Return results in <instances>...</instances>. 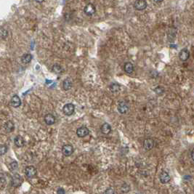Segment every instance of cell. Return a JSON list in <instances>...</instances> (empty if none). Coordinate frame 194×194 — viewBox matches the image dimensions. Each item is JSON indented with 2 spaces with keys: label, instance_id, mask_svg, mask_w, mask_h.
Wrapping results in <instances>:
<instances>
[{
  "label": "cell",
  "instance_id": "1",
  "mask_svg": "<svg viewBox=\"0 0 194 194\" xmlns=\"http://www.w3.org/2000/svg\"><path fill=\"white\" fill-rule=\"evenodd\" d=\"M148 4L145 0H136L134 3V7L138 11H142L146 9Z\"/></svg>",
  "mask_w": 194,
  "mask_h": 194
},
{
  "label": "cell",
  "instance_id": "2",
  "mask_svg": "<svg viewBox=\"0 0 194 194\" xmlns=\"http://www.w3.org/2000/svg\"><path fill=\"white\" fill-rule=\"evenodd\" d=\"M75 111V106L72 103H67L63 106V112L66 116H71Z\"/></svg>",
  "mask_w": 194,
  "mask_h": 194
},
{
  "label": "cell",
  "instance_id": "3",
  "mask_svg": "<svg viewBox=\"0 0 194 194\" xmlns=\"http://www.w3.org/2000/svg\"><path fill=\"white\" fill-rule=\"evenodd\" d=\"M129 105L126 101L122 100L118 104V111L121 114H125L129 111Z\"/></svg>",
  "mask_w": 194,
  "mask_h": 194
},
{
  "label": "cell",
  "instance_id": "4",
  "mask_svg": "<svg viewBox=\"0 0 194 194\" xmlns=\"http://www.w3.org/2000/svg\"><path fill=\"white\" fill-rule=\"evenodd\" d=\"M159 180L162 184H167L171 180V177L166 171H161L159 174Z\"/></svg>",
  "mask_w": 194,
  "mask_h": 194
},
{
  "label": "cell",
  "instance_id": "5",
  "mask_svg": "<svg viewBox=\"0 0 194 194\" xmlns=\"http://www.w3.org/2000/svg\"><path fill=\"white\" fill-rule=\"evenodd\" d=\"M25 173H26V176L29 178H33L37 175V170L33 166H28L26 167L25 170Z\"/></svg>",
  "mask_w": 194,
  "mask_h": 194
},
{
  "label": "cell",
  "instance_id": "6",
  "mask_svg": "<svg viewBox=\"0 0 194 194\" xmlns=\"http://www.w3.org/2000/svg\"><path fill=\"white\" fill-rule=\"evenodd\" d=\"M84 13L86 14L87 15H88V16H92V15L95 13L96 8L94 4L89 3V4H87L84 7Z\"/></svg>",
  "mask_w": 194,
  "mask_h": 194
},
{
  "label": "cell",
  "instance_id": "7",
  "mask_svg": "<svg viewBox=\"0 0 194 194\" xmlns=\"http://www.w3.org/2000/svg\"><path fill=\"white\" fill-rule=\"evenodd\" d=\"M22 183H23V178H21V176L19 175V174H15V175L12 176L11 185L13 186V187H18V186H20Z\"/></svg>",
  "mask_w": 194,
  "mask_h": 194
},
{
  "label": "cell",
  "instance_id": "8",
  "mask_svg": "<svg viewBox=\"0 0 194 194\" xmlns=\"http://www.w3.org/2000/svg\"><path fill=\"white\" fill-rule=\"evenodd\" d=\"M62 153L64 156H70L73 153H74V147L72 145L70 144H66L63 146L62 148Z\"/></svg>",
  "mask_w": 194,
  "mask_h": 194
},
{
  "label": "cell",
  "instance_id": "9",
  "mask_svg": "<svg viewBox=\"0 0 194 194\" xmlns=\"http://www.w3.org/2000/svg\"><path fill=\"white\" fill-rule=\"evenodd\" d=\"M190 57V52L187 48H183L179 53V58L181 61H186Z\"/></svg>",
  "mask_w": 194,
  "mask_h": 194
},
{
  "label": "cell",
  "instance_id": "10",
  "mask_svg": "<svg viewBox=\"0 0 194 194\" xmlns=\"http://www.w3.org/2000/svg\"><path fill=\"white\" fill-rule=\"evenodd\" d=\"M89 133V130L86 127H81L77 129V135L79 137H84L85 136L88 135Z\"/></svg>",
  "mask_w": 194,
  "mask_h": 194
},
{
  "label": "cell",
  "instance_id": "11",
  "mask_svg": "<svg viewBox=\"0 0 194 194\" xmlns=\"http://www.w3.org/2000/svg\"><path fill=\"white\" fill-rule=\"evenodd\" d=\"M154 146V140L151 138H147L143 142V148L145 150H150Z\"/></svg>",
  "mask_w": 194,
  "mask_h": 194
},
{
  "label": "cell",
  "instance_id": "12",
  "mask_svg": "<svg viewBox=\"0 0 194 194\" xmlns=\"http://www.w3.org/2000/svg\"><path fill=\"white\" fill-rule=\"evenodd\" d=\"M10 103H11L12 106L14 107V108H18V107L21 105V98L19 97V96L18 95L12 96Z\"/></svg>",
  "mask_w": 194,
  "mask_h": 194
},
{
  "label": "cell",
  "instance_id": "13",
  "mask_svg": "<svg viewBox=\"0 0 194 194\" xmlns=\"http://www.w3.org/2000/svg\"><path fill=\"white\" fill-rule=\"evenodd\" d=\"M44 122L47 125H52L55 123V117L51 114H47L44 116Z\"/></svg>",
  "mask_w": 194,
  "mask_h": 194
},
{
  "label": "cell",
  "instance_id": "14",
  "mask_svg": "<svg viewBox=\"0 0 194 194\" xmlns=\"http://www.w3.org/2000/svg\"><path fill=\"white\" fill-rule=\"evenodd\" d=\"M124 70L127 74H131L134 71V66L130 62H127V63H125V66H124Z\"/></svg>",
  "mask_w": 194,
  "mask_h": 194
},
{
  "label": "cell",
  "instance_id": "15",
  "mask_svg": "<svg viewBox=\"0 0 194 194\" xmlns=\"http://www.w3.org/2000/svg\"><path fill=\"white\" fill-rule=\"evenodd\" d=\"M14 142H15V145L18 148H21L24 145V140L21 135H18L15 137Z\"/></svg>",
  "mask_w": 194,
  "mask_h": 194
},
{
  "label": "cell",
  "instance_id": "16",
  "mask_svg": "<svg viewBox=\"0 0 194 194\" xmlns=\"http://www.w3.org/2000/svg\"><path fill=\"white\" fill-rule=\"evenodd\" d=\"M100 130H101V132H102V133H103V134L108 135V134H109V133L111 132V125H109V124L105 123V124H103V125H102Z\"/></svg>",
  "mask_w": 194,
  "mask_h": 194
},
{
  "label": "cell",
  "instance_id": "17",
  "mask_svg": "<svg viewBox=\"0 0 194 194\" xmlns=\"http://www.w3.org/2000/svg\"><path fill=\"white\" fill-rule=\"evenodd\" d=\"M4 129H5L6 132H11L15 130V125L12 121H8L4 125Z\"/></svg>",
  "mask_w": 194,
  "mask_h": 194
},
{
  "label": "cell",
  "instance_id": "18",
  "mask_svg": "<svg viewBox=\"0 0 194 194\" xmlns=\"http://www.w3.org/2000/svg\"><path fill=\"white\" fill-rule=\"evenodd\" d=\"M72 87V82L70 79H66L63 82V88L64 90H69Z\"/></svg>",
  "mask_w": 194,
  "mask_h": 194
},
{
  "label": "cell",
  "instance_id": "19",
  "mask_svg": "<svg viewBox=\"0 0 194 194\" xmlns=\"http://www.w3.org/2000/svg\"><path fill=\"white\" fill-rule=\"evenodd\" d=\"M32 55L31 54L27 53V54H24L22 57H21V62L24 64H28V63H30L32 60Z\"/></svg>",
  "mask_w": 194,
  "mask_h": 194
},
{
  "label": "cell",
  "instance_id": "20",
  "mask_svg": "<svg viewBox=\"0 0 194 194\" xmlns=\"http://www.w3.org/2000/svg\"><path fill=\"white\" fill-rule=\"evenodd\" d=\"M109 88L110 90L112 92H118L120 90V85L117 83H112L110 85Z\"/></svg>",
  "mask_w": 194,
  "mask_h": 194
},
{
  "label": "cell",
  "instance_id": "21",
  "mask_svg": "<svg viewBox=\"0 0 194 194\" xmlns=\"http://www.w3.org/2000/svg\"><path fill=\"white\" fill-rule=\"evenodd\" d=\"M154 92L156 93V94H158V95H162V94L164 93V92H165V89H164L163 87L158 86L154 89Z\"/></svg>",
  "mask_w": 194,
  "mask_h": 194
},
{
  "label": "cell",
  "instance_id": "22",
  "mask_svg": "<svg viewBox=\"0 0 194 194\" xmlns=\"http://www.w3.org/2000/svg\"><path fill=\"white\" fill-rule=\"evenodd\" d=\"M121 190H122V192L123 193H128L130 190V185L127 184V183H124V184L122 185V188H121Z\"/></svg>",
  "mask_w": 194,
  "mask_h": 194
},
{
  "label": "cell",
  "instance_id": "23",
  "mask_svg": "<svg viewBox=\"0 0 194 194\" xmlns=\"http://www.w3.org/2000/svg\"><path fill=\"white\" fill-rule=\"evenodd\" d=\"M52 71H54L56 74H60V73L63 71V69H62L61 66L58 64H55L54 65L53 67H52Z\"/></svg>",
  "mask_w": 194,
  "mask_h": 194
},
{
  "label": "cell",
  "instance_id": "24",
  "mask_svg": "<svg viewBox=\"0 0 194 194\" xmlns=\"http://www.w3.org/2000/svg\"><path fill=\"white\" fill-rule=\"evenodd\" d=\"M7 151V147L5 145H0V156L5 154Z\"/></svg>",
  "mask_w": 194,
  "mask_h": 194
},
{
  "label": "cell",
  "instance_id": "25",
  "mask_svg": "<svg viewBox=\"0 0 194 194\" xmlns=\"http://www.w3.org/2000/svg\"><path fill=\"white\" fill-rule=\"evenodd\" d=\"M18 164L17 161H14L10 164V168H11V170H16V169L18 168Z\"/></svg>",
  "mask_w": 194,
  "mask_h": 194
},
{
  "label": "cell",
  "instance_id": "26",
  "mask_svg": "<svg viewBox=\"0 0 194 194\" xmlns=\"http://www.w3.org/2000/svg\"><path fill=\"white\" fill-rule=\"evenodd\" d=\"M114 193L115 192L114 188H107L106 190H105L103 194H114Z\"/></svg>",
  "mask_w": 194,
  "mask_h": 194
},
{
  "label": "cell",
  "instance_id": "27",
  "mask_svg": "<svg viewBox=\"0 0 194 194\" xmlns=\"http://www.w3.org/2000/svg\"><path fill=\"white\" fill-rule=\"evenodd\" d=\"M57 194H65L64 189H63L62 188H58V190H57Z\"/></svg>",
  "mask_w": 194,
  "mask_h": 194
},
{
  "label": "cell",
  "instance_id": "28",
  "mask_svg": "<svg viewBox=\"0 0 194 194\" xmlns=\"http://www.w3.org/2000/svg\"><path fill=\"white\" fill-rule=\"evenodd\" d=\"M163 1H164V0H153V1L156 3H161V2H162Z\"/></svg>",
  "mask_w": 194,
  "mask_h": 194
},
{
  "label": "cell",
  "instance_id": "29",
  "mask_svg": "<svg viewBox=\"0 0 194 194\" xmlns=\"http://www.w3.org/2000/svg\"><path fill=\"white\" fill-rule=\"evenodd\" d=\"M191 158H192V159L194 161V149L192 150V152H191Z\"/></svg>",
  "mask_w": 194,
  "mask_h": 194
},
{
  "label": "cell",
  "instance_id": "30",
  "mask_svg": "<svg viewBox=\"0 0 194 194\" xmlns=\"http://www.w3.org/2000/svg\"><path fill=\"white\" fill-rule=\"evenodd\" d=\"M35 1H37V2H38V3H42V2H43L44 0H35Z\"/></svg>",
  "mask_w": 194,
  "mask_h": 194
}]
</instances>
